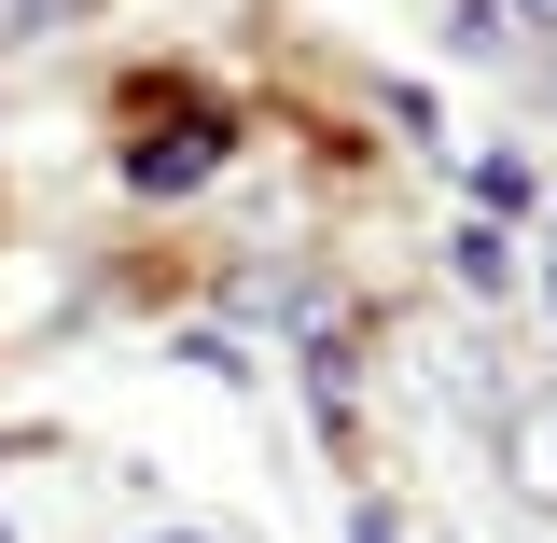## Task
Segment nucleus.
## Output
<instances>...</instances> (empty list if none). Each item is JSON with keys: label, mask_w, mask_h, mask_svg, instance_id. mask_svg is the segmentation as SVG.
Instances as JSON below:
<instances>
[{"label": "nucleus", "mask_w": 557, "mask_h": 543, "mask_svg": "<svg viewBox=\"0 0 557 543\" xmlns=\"http://www.w3.org/2000/svg\"><path fill=\"white\" fill-rule=\"evenodd\" d=\"M126 182H139V196H182V182H209V126H153V139L126 153Z\"/></svg>", "instance_id": "1"}, {"label": "nucleus", "mask_w": 557, "mask_h": 543, "mask_svg": "<svg viewBox=\"0 0 557 543\" xmlns=\"http://www.w3.org/2000/svg\"><path fill=\"white\" fill-rule=\"evenodd\" d=\"M516 474L557 502V405H530V418H516Z\"/></svg>", "instance_id": "2"}, {"label": "nucleus", "mask_w": 557, "mask_h": 543, "mask_svg": "<svg viewBox=\"0 0 557 543\" xmlns=\"http://www.w3.org/2000/svg\"><path fill=\"white\" fill-rule=\"evenodd\" d=\"M42 14H57V0H0V42H14V28H42Z\"/></svg>", "instance_id": "3"}, {"label": "nucleus", "mask_w": 557, "mask_h": 543, "mask_svg": "<svg viewBox=\"0 0 557 543\" xmlns=\"http://www.w3.org/2000/svg\"><path fill=\"white\" fill-rule=\"evenodd\" d=\"M348 543H405V516H376V502H362V530H348Z\"/></svg>", "instance_id": "4"}, {"label": "nucleus", "mask_w": 557, "mask_h": 543, "mask_svg": "<svg viewBox=\"0 0 557 543\" xmlns=\"http://www.w3.org/2000/svg\"><path fill=\"white\" fill-rule=\"evenodd\" d=\"M153 543H209V530H153Z\"/></svg>", "instance_id": "5"}, {"label": "nucleus", "mask_w": 557, "mask_h": 543, "mask_svg": "<svg viewBox=\"0 0 557 543\" xmlns=\"http://www.w3.org/2000/svg\"><path fill=\"white\" fill-rule=\"evenodd\" d=\"M0 543H14V530H0Z\"/></svg>", "instance_id": "6"}]
</instances>
